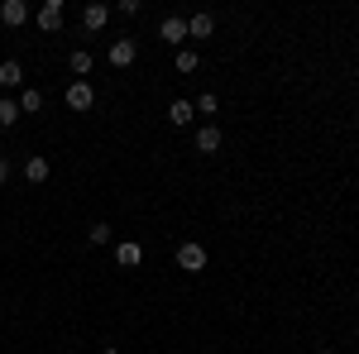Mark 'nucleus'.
<instances>
[{
    "label": "nucleus",
    "instance_id": "f257e3e1",
    "mask_svg": "<svg viewBox=\"0 0 359 354\" xmlns=\"http://www.w3.org/2000/svg\"><path fill=\"white\" fill-rule=\"evenodd\" d=\"M62 101H67V110H77V115H86V110L96 106V91H91L86 82H72L67 91H62Z\"/></svg>",
    "mask_w": 359,
    "mask_h": 354
},
{
    "label": "nucleus",
    "instance_id": "f03ea898",
    "mask_svg": "<svg viewBox=\"0 0 359 354\" xmlns=\"http://www.w3.org/2000/svg\"><path fill=\"white\" fill-rule=\"evenodd\" d=\"M177 268L201 273V268H206V249L196 245V240H187V245H177Z\"/></svg>",
    "mask_w": 359,
    "mask_h": 354
},
{
    "label": "nucleus",
    "instance_id": "7ed1b4c3",
    "mask_svg": "<svg viewBox=\"0 0 359 354\" xmlns=\"http://www.w3.org/2000/svg\"><path fill=\"white\" fill-rule=\"evenodd\" d=\"M158 39L172 43V48H182V43H187V20H182V15H168L163 25H158Z\"/></svg>",
    "mask_w": 359,
    "mask_h": 354
},
{
    "label": "nucleus",
    "instance_id": "20e7f679",
    "mask_svg": "<svg viewBox=\"0 0 359 354\" xmlns=\"http://www.w3.org/2000/svg\"><path fill=\"white\" fill-rule=\"evenodd\" d=\"M106 57H111V67H135L139 43H135V39H115V43H111V53H106Z\"/></svg>",
    "mask_w": 359,
    "mask_h": 354
},
{
    "label": "nucleus",
    "instance_id": "39448f33",
    "mask_svg": "<svg viewBox=\"0 0 359 354\" xmlns=\"http://www.w3.org/2000/svg\"><path fill=\"white\" fill-rule=\"evenodd\" d=\"M25 20H29L25 0H0V25H5V29H20Z\"/></svg>",
    "mask_w": 359,
    "mask_h": 354
},
{
    "label": "nucleus",
    "instance_id": "423d86ee",
    "mask_svg": "<svg viewBox=\"0 0 359 354\" xmlns=\"http://www.w3.org/2000/svg\"><path fill=\"white\" fill-rule=\"evenodd\" d=\"M39 29H43V34H57V29H62V0L39 5Z\"/></svg>",
    "mask_w": 359,
    "mask_h": 354
},
{
    "label": "nucleus",
    "instance_id": "0eeeda50",
    "mask_svg": "<svg viewBox=\"0 0 359 354\" xmlns=\"http://www.w3.org/2000/svg\"><path fill=\"white\" fill-rule=\"evenodd\" d=\"M221 144H225V135L216 125H201V130H196V154H216Z\"/></svg>",
    "mask_w": 359,
    "mask_h": 354
},
{
    "label": "nucleus",
    "instance_id": "6e6552de",
    "mask_svg": "<svg viewBox=\"0 0 359 354\" xmlns=\"http://www.w3.org/2000/svg\"><path fill=\"white\" fill-rule=\"evenodd\" d=\"M106 20H111V5H101V0H96V5H86V10H82V25L91 29V34H96V29H106Z\"/></svg>",
    "mask_w": 359,
    "mask_h": 354
},
{
    "label": "nucleus",
    "instance_id": "1a4fd4ad",
    "mask_svg": "<svg viewBox=\"0 0 359 354\" xmlns=\"http://www.w3.org/2000/svg\"><path fill=\"white\" fill-rule=\"evenodd\" d=\"M48 172H53V168H48V158H43V154H34V158L25 163V177L34 182V187H43V182H48Z\"/></svg>",
    "mask_w": 359,
    "mask_h": 354
},
{
    "label": "nucleus",
    "instance_id": "9d476101",
    "mask_svg": "<svg viewBox=\"0 0 359 354\" xmlns=\"http://www.w3.org/2000/svg\"><path fill=\"white\" fill-rule=\"evenodd\" d=\"M211 29H216V15H192L187 20V39H211Z\"/></svg>",
    "mask_w": 359,
    "mask_h": 354
},
{
    "label": "nucleus",
    "instance_id": "9b49d317",
    "mask_svg": "<svg viewBox=\"0 0 359 354\" xmlns=\"http://www.w3.org/2000/svg\"><path fill=\"white\" fill-rule=\"evenodd\" d=\"M0 86H25V67L10 57V62H0Z\"/></svg>",
    "mask_w": 359,
    "mask_h": 354
},
{
    "label": "nucleus",
    "instance_id": "f8f14e48",
    "mask_svg": "<svg viewBox=\"0 0 359 354\" xmlns=\"http://www.w3.org/2000/svg\"><path fill=\"white\" fill-rule=\"evenodd\" d=\"M115 259H120V268H139V245H115Z\"/></svg>",
    "mask_w": 359,
    "mask_h": 354
},
{
    "label": "nucleus",
    "instance_id": "ddd939ff",
    "mask_svg": "<svg viewBox=\"0 0 359 354\" xmlns=\"http://www.w3.org/2000/svg\"><path fill=\"white\" fill-rule=\"evenodd\" d=\"M168 120L172 125H192V101H172L168 106Z\"/></svg>",
    "mask_w": 359,
    "mask_h": 354
},
{
    "label": "nucleus",
    "instance_id": "4468645a",
    "mask_svg": "<svg viewBox=\"0 0 359 354\" xmlns=\"http://www.w3.org/2000/svg\"><path fill=\"white\" fill-rule=\"evenodd\" d=\"M67 62H72V72H77V82H82L86 72H91V53H86V48H72V57H67Z\"/></svg>",
    "mask_w": 359,
    "mask_h": 354
},
{
    "label": "nucleus",
    "instance_id": "2eb2a0df",
    "mask_svg": "<svg viewBox=\"0 0 359 354\" xmlns=\"http://www.w3.org/2000/svg\"><path fill=\"white\" fill-rule=\"evenodd\" d=\"M34 110H43V91H34V86H29L25 96H20V115H34Z\"/></svg>",
    "mask_w": 359,
    "mask_h": 354
},
{
    "label": "nucleus",
    "instance_id": "dca6fc26",
    "mask_svg": "<svg viewBox=\"0 0 359 354\" xmlns=\"http://www.w3.org/2000/svg\"><path fill=\"white\" fill-rule=\"evenodd\" d=\"M15 120H20V101H5L0 96V130H10Z\"/></svg>",
    "mask_w": 359,
    "mask_h": 354
},
{
    "label": "nucleus",
    "instance_id": "f3484780",
    "mask_svg": "<svg viewBox=\"0 0 359 354\" xmlns=\"http://www.w3.org/2000/svg\"><path fill=\"white\" fill-rule=\"evenodd\" d=\"M86 240H91V245H111V225H106V220H96V225L86 230Z\"/></svg>",
    "mask_w": 359,
    "mask_h": 354
},
{
    "label": "nucleus",
    "instance_id": "a211bd4d",
    "mask_svg": "<svg viewBox=\"0 0 359 354\" xmlns=\"http://www.w3.org/2000/svg\"><path fill=\"white\" fill-rule=\"evenodd\" d=\"M177 72H196V53L192 48H177Z\"/></svg>",
    "mask_w": 359,
    "mask_h": 354
},
{
    "label": "nucleus",
    "instance_id": "6ab92c4d",
    "mask_svg": "<svg viewBox=\"0 0 359 354\" xmlns=\"http://www.w3.org/2000/svg\"><path fill=\"white\" fill-rule=\"evenodd\" d=\"M196 110H201V115H216V110H221V101H216V96H211V91H206V96H201V101H196Z\"/></svg>",
    "mask_w": 359,
    "mask_h": 354
},
{
    "label": "nucleus",
    "instance_id": "aec40b11",
    "mask_svg": "<svg viewBox=\"0 0 359 354\" xmlns=\"http://www.w3.org/2000/svg\"><path fill=\"white\" fill-rule=\"evenodd\" d=\"M5 182H10V163L0 158V187H5Z\"/></svg>",
    "mask_w": 359,
    "mask_h": 354
},
{
    "label": "nucleus",
    "instance_id": "412c9836",
    "mask_svg": "<svg viewBox=\"0 0 359 354\" xmlns=\"http://www.w3.org/2000/svg\"><path fill=\"white\" fill-rule=\"evenodd\" d=\"M101 354H120V350H115V345H106V350H101Z\"/></svg>",
    "mask_w": 359,
    "mask_h": 354
}]
</instances>
